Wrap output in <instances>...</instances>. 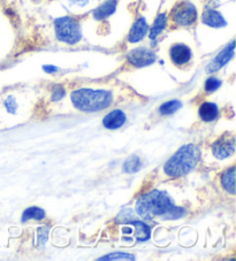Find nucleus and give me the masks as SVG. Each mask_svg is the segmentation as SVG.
<instances>
[{"mask_svg":"<svg viewBox=\"0 0 236 261\" xmlns=\"http://www.w3.org/2000/svg\"><path fill=\"white\" fill-rule=\"evenodd\" d=\"M127 62L135 68H143L153 65L157 60V57L152 49L140 46L130 49L126 56Z\"/></svg>","mask_w":236,"mask_h":261,"instance_id":"nucleus-6","label":"nucleus"},{"mask_svg":"<svg viewBox=\"0 0 236 261\" xmlns=\"http://www.w3.org/2000/svg\"><path fill=\"white\" fill-rule=\"evenodd\" d=\"M117 0H105L102 5H99L96 10L93 11L92 16L95 20L103 21L106 20L107 17L113 15L116 11Z\"/></svg>","mask_w":236,"mask_h":261,"instance_id":"nucleus-13","label":"nucleus"},{"mask_svg":"<svg viewBox=\"0 0 236 261\" xmlns=\"http://www.w3.org/2000/svg\"><path fill=\"white\" fill-rule=\"evenodd\" d=\"M234 52H235V43L233 40V42H230L229 45H227L219 55H218L215 59L207 65L206 73L213 74V73H217L218 70H220L222 67H225L231 59H233Z\"/></svg>","mask_w":236,"mask_h":261,"instance_id":"nucleus-8","label":"nucleus"},{"mask_svg":"<svg viewBox=\"0 0 236 261\" xmlns=\"http://www.w3.org/2000/svg\"><path fill=\"white\" fill-rule=\"evenodd\" d=\"M70 100L76 110L85 113H93L110 107L114 99L113 93L108 90L82 88L72 92Z\"/></svg>","mask_w":236,"mask_h":261,"instance_id":"nucleus-2","label":"nucleus"},{"mask_svg":"<svg viewBox=\"0 0 236 261\" xmlns=\"http://www.w3.org/2000/svg\"><path fill=\"white\" fill-rule=\"evenodd\" d=\"M201 159V150L195 144H187L179 148L164 166V173L169 177L184 176L196 168Z\"/></svg>","mask_w":236,"mask_h":261,"instance_id":"nucleus-3","label":"nucleus"},{"mask_svg":"<svg viewBox=\"0 0 236 261\" xmlns=\"http://www.w3.org/2000/svg\"><path fill=\"white\" fill-rule=\"evenodd\" d=\"M181 107H182V102L180 100H170L165 103H162V105L159 107V112L161 115H172L174 114L176 111H179Z\"/></svg>","mask_w":236,"mask_h":261,"instance_id":"nucleus-20","label":"nucleus"},{"mask_svg":"<svg viewBox=\"0 0 236 261\" xmlns=\"http://www.w3.org/2000/svg\"><path fill=\"white\" fill-rule=\"evenodd\" d=\"M131 226L134 227V236L137 241L144 242L148 241L151 235V230H150L149 226H147L144 222L140 221H133L130 222Z\"/></svg>","mask_w":236,"mask_h":261,"instance_id":"nucleus-17","label":"nucleus"},{"mask_svg":"<svg viewBox=\"0 0 236 261\" xmlns=\"http://www.w3.org/2000/svg\"><path fill=\"white\" fill-rule=\"evenodd\" d=\"M4 105H5L6 110L10 112V113H15L16 109H17V103L15 101V99L13 97H7L5 99V101H4Z\"/></svg>","mask_w":236,"mask_h":261,"instance_id":"nucleus-24","label":"nucleus"},{"mask_svg":"<svg viewBox=\"0 0 236 261\" xmlns=\"http://www.w3.org/2000/svg\"><path fill=\"white\" fill-rule=\"evenodd\" d=\"M170 59L175 66L182 67L188 65L190 60L193 59L192 48L185 44H174L170 48Z\"/></svg>","mask_w":236,"mask_h":261,"instance_id":"nucleus-9","label":"nucleus"},{"mask_svg":"<svg viewBox=\"0 0 236 261\" xmlns=\"http://www.w3.org/2000/svg\"><path fill=\"white\" fill-rule=\"evenodd\" d=\"M235 152L234 136H222L212 145V153L217 159L224 160L229 158Z\"/></svg>","mask_w":236,"mask_h":261,"instance_id":"nucleus-7","label":"nucleus"},{"mask_svg":"<svg viewBox=\"0 0 236 261\" xmlns=\"http://www.w3.org/2000/svg\"><path fill=\"white\" fill-rule=\"evenodd\" d=\"M198 13L194 4L179 3L171 12V20L176 27H190L197 21Z\"/></svg>","mask_w":236,"mask_h":261,"instance_id":"nucleus-5","label":"nucleus"},{"mask_svg":"<svg viewBox=\"0 0 236 261\" xmlns=\"http://www.w3.org/2000/svg\"><path fill=\"white\" fill-rule=\"evenodd\" d=\"M45 218V212L39 207H29L22 214V222H27L29 220H37L40 221Z\"/></svg>","mask_w":236,"mask_h":261,"instance_id":"nucleus-18","label":"nucleus"},{"mask_svg":"<svg viewBox=\"0 0 236 261\" xmlns=\"http://www.w3.org/2000/svg\"><path fill=\"white\" fill-rule=\"evenodd\" d=\"M221 187L230 195H235V167H230L222 174Z\"/></svg>","mask_w":236,"mask_h":261,"instance_id":"nucleus-16","label":"nucleus"},{"mask_svg":"<svg viewBox=\"0 0 236 261\" xmlns=\"http://www.w3.org/2000/svg\"><path fill=\"white\" fill-rule=\"evenodd\" d=\"M136 213L144 220H178L185 217L184 208L178 207L166 191L153 190L138 198Z\"/></svg>","mask_w":236,"mask_h":261,"instance_id":"nucleus-1","label":"nucleus"},{"mask_svg":"<svg viewBox=\"0 0 236 261\" xmlns=\"http://www.w3.org/2000/svg\"><path fill=\"white\" fill-rule=\"evenodd\" d=\"M142 167V163H140V159L138 158L137 155H130L128 159L125 161L124 164V172L127 174H134V173H137L138 170Z\"/></svg>","mask_w":236,"mask_h":261,"instance_id":"nucleus-19","label":"nucleus"},{"mask_svg":"<svg viewBox=\"0 0 236 261\" xmlns=\"http://www.w3.org/2000/svg\"><path fill=\"white\" fill-rule=\"evenodd\" d=\"M149 29L150 27L147 20H145V17H138V19L134 22V24L129 31L128 42L135 44L140 42V40H143L149 34Z\"/></svg>","mask_w":236,"mask_h":261,"instance_id":"nucleus-10","label":"nucleus"},{"mask_svg":"<svg viewBox=\"0 0 236 261\" xmlns=\"http://www.w3.org/2000/svg\"><path fill=\"white\" fill-rule=\"evenodd\" d=\"M54 31L58 40L68 45H75L82 39L81 25L74 17L62 16L54 21Z\"/></svg>","mask_w":236,"mask_h":261,"instance_id":"nucleus-4","label":"nucleus"},{"mask_svg":"<svg viewBox=\"0 0 236 261\" xmlns=\"http://www.w3.org/2000/svg\"><path fill=\"white\" fill-rule=\"evenodd\" d=\"M72 5H76V6H84L89 3V0H68Z\"/></svg>","mask_w":236,"mask_h":261,"instance_id":"nucleus-25","label":"nucleus"},{"mask_svg":"<svg viewBox=\"0 0 236 261\" xmlns=\"http://www.w3.org/2000/svg\"><path fill=\"white\" fill-rule=\"evenodd\" d=\"M221 87V81L217 77H208L205 82V91L208 93H212L217 91L218 89Z\"/></svg>","mask_w":236,"mask_h":261,"instance_id":"nucleus-22","label":"nucleus"},{"mask_svg":"<svg viewBox=\"0 0 236 261\" xmlns=\"http://www.w3.org/2000/svg\"><path fill=\"white\" fill-rule=\"evenodd\" d=\"M167 20L169 19H167L166 13H161V14L157 16V19L154 20L152 27L149 29L150 39L156 40L158 38V36H159L167 27Z\"/></svg>","mask_w":236,"mask_h":261,"instance_id":"nucleus-15","label":"nucleus"},{"mask_svg":"<svg viewBox=\"0 0 236 261\" xmlns=\"http://www.w3.org/2000/svg\"><path fill=\"white\" fill-rule=\"evenodd\" d=\"M202 22L205 25L211 27V28H222V27L227 25V21L221 13L212 10V8H205L202 14Z\"/></svg>","mask_w":236,"mask_h":261,"instance_id":"nucleus-11","label":"nucleus"},{"mask_svg":"<svg viewBox=\"0 0 236 261\" xmlns=\"http://www.w3.org/2000/svg\"><path fill=\"white\" fill-rule=\"evenodd\" d=\"M43 69L46 71V73H56V71L58 70L57 67H54V66H44Z\"/></svg>","mask_w":236,"mask_h":261,"instance_id":"nucleus-26","label":"nucleus"},{"mask_svg":"<svg viewBox=\"0 0 236 261\" xmlns=\"http://www.w3.org/2000/svg\"><path fill=\"white\" fill-rule=\"evenodd\" d=\"M135 255L124 253V252H116V253H111L105 256H102L98 260H135Z\"/></svg>","mask_w":236,"mask_h":261,"instance_id":"nucleus-21","label":"nucleus"},{"mask_svg":"<svg viewBox=\"0 0 236 261\" xmlns=\"http://www.w3.org/2000/svg\"><path fill=\"white\" fill-rule=\"evenodd\" d=\"M198 115L204 122H212V121L217 120L218 116H219V109H218L216 103L205 101L199 106Z\"/></svg>","mask_w":236,"mask_h":261,"instance_id":"nucleus-14","label":"nucleus"},{"mask_svg":"<svg viewBox=\"0 0 236 261\" xmlns=\"http://www.w3.org/2000/svg\"><path fill=\"white\" fill-rule=\"evenodd\" d=\"M65 94H66V90L63 89L61 85H57V87L53 88L51 99L53 101H58L65 97Z\"/></svg>","mask_w":236,"mask_h":261,"instance_id":"nucleus-23","label":"nucleus"},{"mask_svg":"<svg viewBox=\"0 0 236 261\" xmlns=\"http://www.w3.org/2000/svg\"><path fill=\"white\" fill-rule=\"evenodd\" d=\"M127 116L121 110H114L108 113L103 120V125L106 129L115 130L126 123Z\"/></svg>","mask_w":236,"mask_h":261,"instance_id":"nucleus-12","label":"nucleus"}]
</instances>
